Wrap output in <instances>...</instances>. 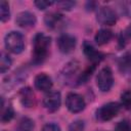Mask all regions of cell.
Masks as SVG:
<instances>
[{"mask_svg": "<svg viewBox=\"0 0 131 131\" xmlns=\"http://www.w3.org/2000/svg\"><path fill=\"white\" fill-rule=\"evenodd\" d=\"M114 131H131V122L127 119L120 121L115 126Z\"/></svg>", "mask_w": 131, "mask_h": 131, "instance_id": "603a6c76", "label": "cell"}, {"mask_svg": "<svg viewBox=\"0 0 131 131\" xmlns=\"http://www.w3.org/2000/svg\"><path fill=\"white\" fill-rule=\"evenodd\" d=\"M120 100H121V105L124 106L125 108L129 110L131 108V90H126L124 91L122 94H121V97H120Z\"/></svg>", "mask_w": 131, "mask_h": 131, "instance_id": "7402d4cb", "label": "cell"}, {"mask_svg": "<svg viewBox=\"0 0 131 131\" xmlns=\"http://www.w3.org/2000/svg\"><path fill=\"white\" fill-rule=\"evenodd\" d=\"M41 131H60V127L55 123H47L42 127Z\"/></svg>", "mask_w": 131, "mask_h": 131, "instance_id": "4316f807", "label": "cell"}, {"mask_svg": "<svg viewBox=\"0 0 131 131\" xmlns=\"http://www.w3.org/2000/svg\"><path fill=\"white\" fill-rule=\"evenodd\" d=\"M34 85L36 89L42 92H49L52 88V79L50 76H48L46 73H40L38 74L34 79Z\"/></svg>", "mask_w": 131, "mask_h": 131, "instance_id": "4fadbf2b", "label": "cell"}, {"mask_svg": "<svg viewBox=\"0 0 131 131\" xmlns=\"http://www.w3.org/2000/svg\"><path fill=\"white\" fill-rule=\"evenodd\" d=\"M11 63H12V60L10 56L6 52L2 51L0 55V72L4 74L6 71L9 70V68L11 67Z\"/></svg>", "mask_w": 131, "mask_h": 131, "instance_id": "d6986e66", "label": "cell"}, {"mask_svg": "<svg viewBox=\"0 0 131 131\" xmlns=\"http://www.w3.org/2000/svg\"><path fill=\"white\" fill-rule=\"evenodd\" d=\"M4 45L9 52H12L14 54L21 53L25 48V41L23 34L17 31L9 32L8 34H6L4 38Z\"/></svg>", "mask_w": 131, "mask_h": 131, "instance_id": "7a4b0ae2", "label": "cell"}, {"mask_svg": "<svg viewBox=\"0 0 131 131\" xmlns=\"http://www.w3.org/2000/svg\"><path fill=\"white\" fill-rule=\"evenodd\" d=\"M15 23L20 28L30 29V28H33L36 25L37 18L35 16V14L30 12V11H21L16 15Z\"/></svg>", "mask_w": 131, "mask_h": 131, "instance_id": "7c38bea8", "label": "cell"}, {"mask_svg": "<svg viewBox=\"0 0 131 131\" xmlns=\"http://www.w3.org/2000/svg\"><path fill=\"white\" fill-rule=\"evenodd\" d=\"M61 103V95L58 91H49L43 98V105L49 113L56 112Z\"/></svg>", "mask_w": 131, "mask_h": 131, "instance_id": "52a82bcc", "label": "cell"}, {"mask_svg": "<svg viewBox=\"0 0 131 131\" xmlns=\"http://www.w3.org/2000/svg\"><path fill=\"white\" fill-rule=\"evenodd\" d=\"M35 6L40 9V10H44L46 8H48L49 6H51L53 4V1H45V0H38V1H35L34 2Z\"/></svg>", "mask_w": 131, "mask_h": 131, "instance_id": "484cf974", "label": "cell"}, {"mask_svg": "<svg viewBox=\"0 0 131 131\" xmlns=\"http://www.w3.org/2000/svg\"><path fill=\"white\" fill-rule=\"evenodd\" d=\"M84 129H85L84 121L80 119L73 121L69 126V131H84Z\"/></svg>", "mask_w": 131, "mask_h": 131, "instance_id": "cb8c5ba5", "label": "cell"}, {"mask_svg": "<svg viewBox=\"0 0 131 131\" xmlns=\"http://www.w3.org/2000/svg\"><path fill=\"white\" fill-rule=\"evenodd\" d=\"M10 17V10H9V4L5 0L0 1V19L2 23H5Z\"/></svg>", "mask_w": 131, "mask_h": 131, "instance_id": "ffe728a7", "label": "cell"}, {"mask_svg": "<svg viewBox=\"0 0 131 131\" xmlns=\"http://www.w3.org/2000/svg\"><path fill=\"white\" fill-rule=\"evenodd\" d=\"M56 44H57V47L61 53H70L75 49L76 44H77V40L73 35L61 34L58 36Z\"/></svg>", "mask_w": 131, "mask_h": 131, "instance_id": "ba28073f", "label": "cell"}, {"mask_svg": "<svg viewBox=\"0 0 131 131\" xmlns=\"http://www.w3.org/2000/svg\"><path fill=\"white\" fill-rule=\"evenodd\" d=\"M119 68H120V71L124 74L131 73V51L127 52L120 58Z\"/></svg>", "mask_w": 131, "mask_h": 131, "instance_id": "2e32d148", "label": "cell"}, {"mask_svg": "<svg viewBox=\"0 0 131 131\" xmlns=\"http://www.w3.org/2000/svg\"><path fill=\"white\" fill-rule=\"evenodd\" d=\"M34 121L28 117H23L18 122V131H34Z\"/></svg>", "mask_w": 131, "mask_h": 131, "instance_id": "ac0fdd59", "label": "cell"}, {"mask_svg": "<svg viewBox=\"0 0 131 131\" xmlns=\"http://www.w3.org/2000/svg\"><path fill=\"white\" fill-rule=\"evenodd\" d=\"M44 23L51 30H59L64 25V17L58 12H49L44 16Z\"/></svg>", "mask_w": 131, "mask_h": 131, "instance_id": "8fae6325", "label": "cell"}, {"mask_svg": "<svg viewBox=\"0 0 131 131\" xmlns=\"http://www.w3.org/2000/svg\"><path fill=\"white\" fill-rule=\"evenodd\" d=\"M95 68H96V64H95V63H92L91 66H89L88 68H86L81 74H79V76H78V78H77V80H76L77 85L86 83V82L89 80V78L91 77V75H92V73L94 72Z\"/></svg>", "mask_w": 131, "mask_h": 131, "instance_id": "e0dca14e", "label": "cell"}, {"mask_svg": "<svg viewBox=\"0 0 131 131\" xmlns=\"http://www.w3.org/2000/svg\"><path fill=\"white\" fill-rule=\"evenodd\" d=\"M114 37V34L111 30L108 29H100L96 32L95 36H94V41L97 45L101 46L104 45L106 43H108Z\"/></svg>", "mask_w": 131, "mask_h": 131, "instance_id": "9a60e30c", "label": "cell"}, {"mask_svg": "<svg viewBox=\"0 0 131 131\" xmlns=\"http://www.w3.org/2000/svg\"><path fill=\"white\" fill-rule=\"evenodd\" d=\"M117 13L111 6H101L96 12V20L104 26H113L117 23Z\"/></svg>", "mask_w": 131, "mask_h": 131, "instance_id": "8992f818", "label": "cell"}, {"mask_svg": "<svg viewBox=\"0 0 131 131\" xmlns=\"http://www.w3.org/2000/svg\"><path fill=\"white\" fill-rule=\"evenodd\" d=\"M80 69V63L78 60L74 59L69 61L64 67L62 68L60 72V78L64 83H68L69 81H72L73 78L78 74V71Z\"/></svg>", "mask_w": 131, "mask_h": 131, "instance_id": "30bf717a", "label": "cell"}, {"mask_svg": "<svg viewBox=\"0 0 131 131\" xmlns=\"http://www.w3.org/2000/svg\"><path fill=\"white\" fill-rule=\"evenodd\" d=\"M51 39L49 36L43 33H37L33 39V51H32V60L35 64L42 63L47 55L48 49L50 46Z\"/></svg>", "mask_w": 131, "mask_h": 131, "instance_id": "6da1fadb", "label": "cell"}, {"mask_svg": "<svg viewBox=\"0 0 131 131\" xmlns=\"http://www.w3.org/2000/svg\"><path fill=\"white\" fill-rule=\"evenodd\" d=\"M19 99L24 106L33 107L36 104V98L33 90L30 87H24L19 91Z\"/></svg>", "mask_w": 131, "mask_h": 131, "instance_id": "5bb4252c", "label": "cell"}, {"mask_svg": "<svg viewBox=\"0 0 131 131\" xmlns=\"http://www.w3.org/2000/svg\"><path fill=\"white\" fill-rule=\"evenodd\" d=\"M83 52L85 54V56L92 62L97 64L98 62H100L104 57L105 54L99 50H97L90 42L88 41H84L83 43Z\"/></svg>", "mask_w": 131, "mask_h": 131, "instance_id": "9c48e42d", "label": "cell"}, {"mask_svg": "<svg viewBox=\"0 0 131 131\" xmlns=\"http://www.w3.org/2000/svg\"><path fill=\"white\" fill-rule=\"evenodd\" d=\"M14 117V110L13 107L9 104L5 108H2V114H1V122L3 124H6L10 122Z\"/></svg>", "mask_w": 131, "mask_h": 131, "instance_id": "44dd1931", "label": "cell"}, {"mask_svg": "<svg viewBox=\"0 0 131 131\" xmlns=\"http://www.w3.org/2000/svg\"><path fill=\"white\" fill-rule=\"evenodd\" d=\"M76 5L75 1H59L57 2V6L62 10H71Z\"/></svg>", "mask_w": 131, "mask_h": 131, "instance_id": "d4e9b609", "label": "cell"}, {"mask_svg": "<svg viewBox=\"0 0 131 131\" xmlns=\"http://www.w3.org/2000/svg\"><path fill=\"white\" fill-rule=\"evenodd\" d=\"M122 10L127 16H131V1L123 2L122 3Z\"/></svg>", "mask_w": 131, "mask_h": 131, "instance_id": "83f0119b", "label": "cell"}, {"mask_svg": "<svg viewBox=\"0 0 131 131\" xmlns=\"http://www.w3.org/2000/svg\"><path fill=\"white\" fill-rule=\"evenodd\" d=\"M96 85L102 92H107L114 85V75L110 67L102 68L96 76Z\"/></svg>", "mask_w": 131, "mask_h": 131, "instance_id": "277c9868", "label": "cell"}, {"mask_svg": "<svg viewBox=\"0 0 131 131\" xmlns=\"http://www.w3.org/2000/svg\"><path fill=\"white\" fill-rule=\"evenodd\" d=\"M121 37L124 41H131V24L125 29V31L123 32Z\"/></svg>", "mask_w": 131, "mask_h": 131, "instance_id": "f1b7e54d", "label": "cell"}, {"mask_svg": "<svg viewBox=\"0 0 131 131\" xmlns=\"http://www.w3.org/2000/svg\"><path fill=\"white\" fill-rule=\"evenodd\" d=\"M121 108V104L115 101L112 102H107L103 105H101L99 108L96 110L95 112V117L98 121L101 122H106L112 120L113 118H115Z\"/></svg>", "mask_w": 131, "mask_h": 131, "instance_id": "3957f363", "label": "cell"}, {"mask_svg": "<svg viewBox=\"0 0 131 131\" xmlns=\"http://www.w3.org/2000/svg\"><path fill=\"white\" fill-rule=\"evenodd\" d=\"M85 105H86V102L82 95L76 92L68 93L66 97V106L71 113L78 114L85 108Z\"/></svg>", "mask_w": 131, "mask_h": 131, "instance_id": "5b68a950", "label": "cell"}]
</instances>
